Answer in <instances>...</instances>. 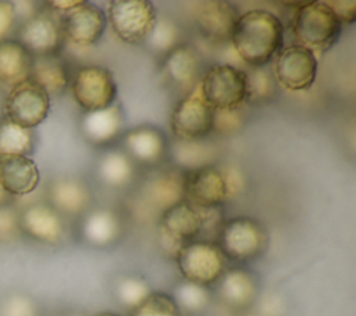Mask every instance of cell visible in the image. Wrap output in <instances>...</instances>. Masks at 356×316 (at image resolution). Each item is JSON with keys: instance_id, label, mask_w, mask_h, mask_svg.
Instances as JSON below:
<instances>
[{"instance_id": "16", "label": "cell", "mask_w": 356, "mask_h": 316, "mask_svg": "<svg viewBox=\"0 0 356 316\" xmlns=\"http://www.w3.org/2000/svg\"><path fill=\"white\" fill-rule=\"evenodd\" d=\"M202 58L191 45H178L164 56L163 70L170 84L179 90L192 92L199 79Z\"/></svg>"}, {"instance_id": "27", "label": "cell", "mask_w": 356, "mask_h": 316, "mask_svg": "<svg viewBox=\"0 0 356 316\" xmlns=\"http://www.w3.org/2000/svg\"><path fill=\"white\" fill-rule=\"evenodd\" d=\"M135 173L134 161L121 150H110L104 153L97 163L99 180L111 188H120L127 185Z\"/></svg>"}, {"instance_id": "38", "label": "cell", "mask_w": 356, "mask_h": 316, "mask_svg": "<svg viewBox=\"0 0 356 316\" xmlns=\"http://www.w3.org/2000/svg\"><path fill=\"white\" fill-rule=\"evenodd\" d=\"M15 17V7L8 1H0V42L8 33Z\"/></svg>"}, {"instance_id": "35", "label": "cell", "mask_w": 356, "mask_h": 316, "mask_svg": "<svg viewBox=\"0 0 356 316\" xmlns=\"http://www.w3.org/2000/svg\"><path fill=\"white\" fill-rule=\"evenodd\" d=\"M243 118L242 107L232 110H214L213 131L220 134H232L242 127Z\"/></svg>"}, {"instance_id": "29", "label": "cell", "mask_w": 356, "mask_h": 316, "mask_svg": "<svg viewBox=\"0 0 356 316\" xmlns=\"http://www.w3.org/2000/svg\"><path fill=\"white\" fill-rule=\"evenodd\" d=\"M33 149V134L8 120L0 123V156L22 155L26 156Z\"/></svg>"}, {"instance_id": "36", "label": "cell", "mask_w": 356, "mask_h": 316, "mask_svg": "<svg viewBox=\"0 0 356 316\" xmlns=\"http://www.w3.org/2000/svg\"><path fill=\"white\" fill-rule=\"evenodd\" d=\"M1 316H36V308L26 297L14 295L4 302Z\"/></svg>"}, {"instance_id": "8", "label": "cell", "mask_w": 356, "mask_h": 316, "mask_svg": "<svg viewBox=\"0 0 356 316\" xmlns=\"http://www.w3.org/2000/svg\"><path fill=\"white\" fill-rule=\"evenodd\" d=\"M273 77L277 84L291 92L312 88L317 77V57L299 45L282 47L273 58Z\"/></svg>"}, {"instance_id": "5", "label": "cell", "mask_w": 356, "mask_h": 316, "mask_svg": "<svg viewBox=\"0 0 356 316\" xmlns=\"http://www.w3.org/2000/svg\"><path fill=\"white\" fill-rule=\"evenodd\" d=\"M202 99L214 110H232L246 103V72L231 64L210 67L197 84Z\"/></svg>"}, {"instance_id": "33", "label": "cell", "mask_w": 356, "mask_h": 316, "mask_svg": "<svg viewBox=\"0 0 356 316\" xmlns=\"http://www.w3.org/2000/svg\"><path fill=\"white\" fill-rule=\"evenodd\" d=\"M179 29L170 19H157L146 43L154 52L167 54L179 43Z\"/></svg>"}, {"instance_id": "21", "label": "cell", "mask_w": 356, "mask_h": 316, "mask_svg": "<svg viewBox=\"0 0 356 316\" xmlns=\"http://www.w3.org/2000/svg\"><path fill=\"white\" fill-rule=\"evenodd\" d=\"M21 226L32 238L50 244L58 242L64 232L63 221L56 209L42 203L24 210Z\"/></svg>"}, {"instance_id": "39", "label": "cell", "mask_w": 356, "mask_h": 316, "mask_svg": "<svg viewBox=\"0 0 356 316\" xmlns=\"http://www.w3.org/2000/svg\"><path fill=\"white\" fill-rule=\"evenodd\" d=\"M222 171H224V177H225L228 198H232L234 195L239 193L243 189V187H245L243 177L235 168H227V170H222Z\"/></svg>"}, {"instance_id": "7", "label": "cell", "mask_w": 356, "mask_h": 316, "mask_svg": "<svg viewBox=\"0 0 356 316\" xmlns=\"http://www.w3.org/2000/svg\"><path fill=\"white\" fill-rule=\"evenodd\" d=\"M213 116L214 109L202 99L196 85L175 103L170 120L171 132L181 142L203 141L213 131Z\"/></svg>"}, {"instance_id": "41", "label": "cell", "mask_w": 356, "mask_h": 316, "mask_svg": "<svg viewBox=\"0 0 356 316\" xmlns=\"http://www.w3.org/2000/svg\"><path fill=\"white\" fill-rule=\"evenodd\" d=\"M81 1H82V0H72V1H50L49 4L51 6V8L60 11V14H61V13H65V11H68V10L74 8V7H76Z\"/></svg>"}, {"instance_id": "2", "label": "cell", "mask_w": 356, "mask_h": 316, "mask_svg": "<svg viewBox=\"0 0 356 316\" xmlns=\"http://www.w3.org/2000/svg\"><path fill=\"white\" fill-rule=\"evenodd\" d=\"M342 22L325 1H307L295 10L291 19V32L295 45L313 53L330 50L342 33Z\"/></svg>"}, {"instance_id": "12", "label": "cell", "mask_w": 356, "mask_h": 316, "mask_svg": "<svg viewBox=\"0 0 356 316\" xmlns=\"http://www.w3.org/2000/svg\"><path fill=\"white\" fill-rule=\"evenodd\" d=\"M58 21L64 40L81 47L97 43L107 26L106 13L89 1L58 14Z\"/></svg>"}, {"instance_id": "3", "label": "cell", "mask_w": 356, "mask_h": 316, "mask_svg": "<svg viewBox=\"0 0 356 316\" xmlns=\"http://www.w3.org/2000/svg\"><path fill=\"white\" fill-rule=\"evenodd\" d=\"M217 245L227 259L249 262L259 258L267 248L268 234L256 219L236 216L222 221L217 232Z\"/></svg>"}, {"instance_id": "18", "label": "cell", "mask_w": 356, "mask_h": 316, "mask_svg": "<svg viewBox=\"0 0 356 316\" xmlns=\"http://www.w3.org/2000/svg\"><path fill=\"white\" fill-rule=\"evenodd\" d=\"M239 17L238 10L228 1L202 3L195 15L199 32L211 42H227Z\"/></svg>"}, {"instance_id": "20", "label": "cell", "mask_w": 356, "mask_h": 316, "mask_svg": "<svg viewBox=\"0 0 356 316\" xmlns=\"http://www.w3.org/2000/svg\"><path fill=\"white\" fill-rule=\"evenodd\" d=\"M124 128V113L114 103L107 109L86 111L82 118V132L95 145H104L115 139Z\"/></svg>"}, {"instance_id": "14", "label": "cell", "mask_w": 356, "mask_h": 316, "mask_svg": "<svg viewBox=\"0 0 356 316\" xmlns=\"http://www.w3.org/2000/svg\"><path fill=\"white\" fill-rule=\"evenodd\" d=\"M63 42L58 15L49 13L32 14L19 32V43L33 57L57 54Z\"/></svg>"}, {"instance_id": "26", "label": "cell", "mask_w": 356, "mask_h": 316, "mask_svg": "<svg viewBox=\"0 0 356 316\" xmlns=\"http://www.w3.org/2000/svg\"><path fill=\"white\" fill-rule=\"evenodd\" d=\"M82 231L90 244L104 246L111 244L120 235L121 223L114 212L97 209L86 216Z\"/></svg>"}, {"instance_id": "40", "label": "cell", "mask_w": 356, "mask_h": 316, "mask_svg": "<svg viewBox=\"0 0 356 316\" xmlns=\"http://www.w3.org/2000/svg\"><path fill=\"white\" fill-rule=\"evenodd\" d=\"M17 226L18 220L15 214L8 209L0 207V238H7L13 235L17 230Z\"/></svg>"}, {"instance_id": "37", "label": "cell", "mask_w": 356, "mask_h": 316, "mask_svg": "<svg viewBox=\"0 0 356 316\" xmlns=\"http://www.w3.org/2000/svg\"><path fill=\"white\" fill-rule=\"evenodd\" d=\"M330 8L334 11V14L338 17V19L346 25H350L356 19V1H325Z\"/></svg>"}, {"instance_id": "22", "label": "cell", "mask_w": 356, "mask_h": 316, "mask_svg": "<svg viewBox=\"0 0 356 316\" xmlns=\"http://www.w3.org/2000/svg\"><path fill=\"white\" fill-rule=\"evenodd\" d=\"M33 56L17 40L0 42V84L14 88L28 81Z\"/></svg>"}, {"instance_id": "13", "label": "cell", "mask_w": 356, "mask_h": 316, "mask_svg": "<svg viewBox=\"0 0 356 316\" xmlns=\"http://www.w3.org/2000/svg\"><path fill=\"white\" fill-rule=\"evenodd\" d=\"M228 198L222 168L209 164L186 171L184 200L197 209L220 207Z\"/></svg>"}, {"instance_id": "11", "label": "cell", "mask_w": 356, "mask_h": 316, "mask_svg": "<svg viewBox=\"0 0 356 316\" xmlns=\"http://www.w3.org/2000/svg\"><path fill=\"white\" fill-rule=\"evenodd\" d=\"M159 230L164 246L175 256L185 244L195 241L202 234V209L182 200L161 213Z\"/></svg>"}, {"instance_id": "19", "label": "cell", "mask_w": 356, "mask_h": 316, "mask_svg": "<svg viewBox=\"0 0 356 316\" xmlns=\"http://www.w3.org/2000/svg\"><path fill=\"white\" fill-rule=\"evenodd\" d=\"M125 153L140 164H157L167 152V141L159 128L140 125L128 131L124 136Z\"/></svg>"}, {"instance_id": "30", "label": "cell", "mask_w": 356, "mask_h": 316, "mask_svg": "<svg viewBox=\"0 0 356 316\" xmlns=\"http://www.w3.org/2000/svg\"><path fill=\"white\" fill-rule=\"evenodd\" d=\"M171 297L177 303L179 312L185 310L188 313H197L203 310L210 302V294L207 287L185 280L175 287L174 295Z\"/></svg>"}, {"instance_id": "25", "label": "cell", "mask_w": 356, "mask_h": 316, "mask_svg": "<svg viewBox=\"0 0 356 316\" xmlns=\"http://www.w3.org/2000/svg\"><path fill=\"white\" fill-rule=\"evenodd\" d=\"M50 200L57 210L78 214L89 206L90 191L81 181L61 180L51 185Z\"/></svg>"}, {"instance_id": "4", "label": "cell", "mask_w": 356, "mask_h": 316, "mask_svg": "<svg viewBox=\"0 0 356 316\" xmlns=\"http://www.w3.org/2000/svg\"><path fill=\"white\" fill-rule=\"evenodd\" d=\"M113 33L124 43L142 45L150 36L157 14L147 0H113L106 13Z\"/></svg>"}, {"instance_id": "10", "label": "cell", "mask_w": 356, "mask_h": 316, "mask_svg": "<svg viewBox=\"0 0 356 316\" xmlns=\"http://www.w3.org/2000/svg\"><path fill=\"white\" fill-rule=\"evenodd\" d=\"M3 110L10 123L31 129L47 117L50 96L38 84L28 79L10 89Z\"/></svg>"}, {"instance_id": "43", "label": "cell", "mask_w": 356, "mask_h": 316, "mask_svg": "<svg viewBox=\"0 0 356 316\" xmlns=\"http://www.w3.org/2000/svg\"><path fill=\"white\" fill-rule=\"evenodd\" d=\"M95 316H118V315L111 313V312H103V313H97V315H95Z\"/></svg>"}, {"instance_id": "32", "label": "cell", "mask_w": 356, "mask_h": 316, "mask_svg": "<svg viewBox=\"0 0 356 316\" xmlns=\"http://www.w3.org/2000/svg\"><path fill=\"white\" fill-rule=\"evenodd\" d=\"M129 316H179V309L171 295L152 291L138 306L129 310Z\"/></svg>"}, {"instance_id": "9", "label": "cell", "mask_w": 356, "mask_h": 316, "mask_svg": "<svg viewBox=\"0 0 356 316\" xmlns=\"http://www.w3.org/2000/svg\"><path fill=\"white\" fill-rule=\"evenodd\" d=\"M74 100L86 111H96L115 103L117 84L110 70L100 65L79 68L71 81Z\"/></svg>"}, {"instance_id": "34", "label": "cell", "mask_w": 356, "mask_h": 316, "mask_svg": "<svg viewBox=\"0 0 356 316\" xmlns=\"http://www.w3.org/2000/svg\"><path fill=\"white\" fill-rule=\"evenodd\" d=\"M150 292L149 284L140 277H124L117 285L118 301L129 310L138 306Z\"/></svg>"}, {"instance_id": "28", "label": "cell", "mask_w": 356, "mask_h": 316, "mask_svg": "<svg viewBox=\"0 0 356 316\" xmlns=\"http://www.w3.org/2000/svg\"><path fill=\"white\" fill-rule=\"evenodd\" d=\"M246 72V103L263 104L271 100L277 93V82L271 70L264 67H254Z\"/></svg>"}, {"instance_id": "23", "label": "cell", "mask_w": 356, "mask_h": 316, "mask_svg": "<svg viewBox=\"0 0 356 316\" xmlns=\"http://www.w3.org/2000/svg\"><path fill=\"white\" fill-rule=\"evenodd\" d=\"M218 294L221 299L232 308L249 306L257 294L254 277L243 269L225 270L218 280Z\"/></svg>"}, {"instance_id": "6", "label": "cell", "mask_w": 356, "mask_h": 316, "mask_svg": "<svg viewBox=\"0 0 356 316\" xmlns=\"http://www.w3.org/2000/svg\"><path fill=\"white\" fill-rule=\"evenodd\" d=\"M177 266L185 281L209 287L227 270V258L216 242L195 239L185 244L175 255Z\"/></svg>"}, {"instance_id": "31", "label": "cell", "mask_w": 356, "mask_h": 316, "mask_svg": "<svg viewBox=\"0 0 356 316\" xmlns=\"http://www.w3.org/2000/svg\"><path fill=\"white\" fill-rule=\"evenodd\" d=\"M174 155L177 161L186 167L188 171L200 168L203 166L211 164V149L203 143V141L195 142H181L177 141Z\"/></svg>"}, {"instance_id": "1", "label": "cell", "mask_w": 356, "mask_h": 316, "mask_svg": "<svg viewBox=\"0 0 356 316\" xmlns=\"http://www.w3.org/2000/svg\"><path fill=\"white\" fill-rule=\"evenodd\" d=\"M229 42L236 56L250 68L264 67L284 47V26L275 14L250 10L239 14Z\"/></svg>"}, {"instance_id": "15", "label": "cell", "mask_w": 356, "mask_h": 316, "mask_svg": "<svg viewBox=\"0 0 356 316\" xmlns=\"http://www.w3.org/2000/svg\"><path fill=\"white\" fill-rule=\"evenodd\" d=\"M39 181V168L36 163L28 156H0V185L8 195H28L36 189Z\"/></svg>"}, {"instance_id": "24", "label": "cell", "mask_w": 356, "mask_h": 316, "mask_svg": "<svg viewBox=\"0 0 356 316\" xmlns=\"http://www.w3.org/2000/svg\"><path fill=\"white\" fill-rule=\"evenodd\" d=\"M29 79L38 84L50 97L58 96L68 85V71L57 54L33 57Z\"/></svg>"}, {"instance_id": "42", "label": "cell", "mask_w": 356, "mask_h": 316, "mask_svg": "<svg viewBox=\"0 0 356 316\" xmlns=\"http://www.w3.org/2000/svg\"><path fill=\"white\" fill-rule=\"evenodd\" d=\"M7 199H8V193H7V192L3 189V187L0 185V205L4 203Z\"/></svg>"}, {"instance_id": "17", "label": "cell", "mask_w": 356, "mask_h": 316, "mask_svg": "<svg viewBox=\"0 0 356 316\" xmlns=\"http://www.w3.org/2000/svg\"><path fill=\"white\" fill-rule=\"evenodd\" d=\"M186 171L167 168L154 173L143 187L145 200L161 213L184 200Z\"/></svg>"}]
</instances>
